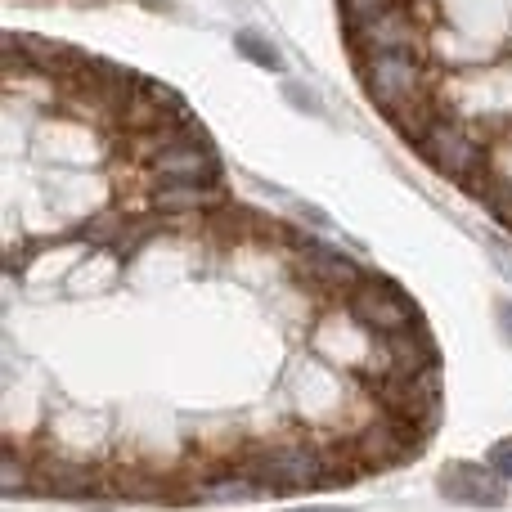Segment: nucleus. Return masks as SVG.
<instances>
[{
	"instance_id": "7",
	"label": "nucleus",
	"mask_w": 512,
	"mask_h": 512,
	"mask_svg": "<svg viewBox=\"0 0 512 512\" xmlns=\"http://www.w3.org/2000/svg\"><path fill=\"white\" fill-rule=\"evenodd\" d=\"M297 270L306 274L310 283H319L324 292H337V297H351V288L364 279V270L351 261V256H342L337 248H328V243H319V239L297 243Z\"/></svg>"
},
{
	"instance_id": "9",
	"label": "nucleus",
	"mask_w": 512,
	"mask_h": 512,
	"mask_svg": "<svg viewBox=\"0 0 512 512\" xmlns=\"http://www.w3.org/2000/svg\"><path fill=\"white\" fill-rule=\"evenodd\" d=\"M441 490L454 504H472V508H499L508 499L504 477L495 468H468V463H454L441 472Z\"/></svg>"
},
{
	"instance_id": "8",
	"label": "nucleus",
	"mask_w": 512,
	"mask_h": 512,
	"mask_svg": "<svg viewBox=\"0 0 512 512\" xmlns=\"http://www.w3.org/2000/svg\"><path fill=\"white\" fill-rule=\"evenodd\" d=\"M149 207L158 216H198L221 207V189L216 180H153Z\"/></svg>"
},
{
	"instance_id": "17",
	"label": "nucleus",
	"mask_w": 512,
	"mask_h": 512,
	"mask_svg": "<svg viewBox=\"0 0 512 512\" xmlns=\"http://www.w3.org/2000/svg\"><path fill=\"white\" fill-rule=\"evenodd\" d=\"M144 5H149V9H167L171 0H144Z\"/></svg>"
},
{
	"instance_id": "1",
	"label": "nucleus",
	"mask_w": 512,
	"mask_h": 512,
	"mask_svg": "<svg viewBox=\"0 0 512 512\" xmlns=\"http://www.w3.org/2000/svg\"><path fill=\"white\" fill-rule=\"evenodd\" d=\"M243 468L270 495H301V490H319L328 481L351 477V468H342V450H319V445H301V441L256 445L243 459Z\"/></svg>"
},
{
	"instance_id": "6",
	"label": "nucleus",
	"mask_w": 512,
	"mask_h": 512,
	"mask_svg": "<svg viewBox=\"0 0 512 512\" xmlns=\"http://www.w3.org/2000/svg\"><path fill=\"white\" fill-rule=\"evenodd\" d=\"M427 23H432V18H423L414 9V0H405V5H396V9H387V14L369 18V23L351 27V36L360 50H418L423 54L427 36H432Z\"/></svg>"
},
{
	"instance_id": "12",
	"label": "nucleus",
	"mask_w": 512,
	"mask_h": 512,
	"mask_svg": "<svg viewBox=\"0 0 512 512\" xmlns=\"http://www.w3.org/2000/svg\"><path fill=\"white\" fill-rule=\"evenodd\" d=\"M396 5H405V0H342V14L351 27H360V23H369V18L387 14V9H396Z\"/></svg>"
},
{
	"instance_id": "13",
	"label": "nucleus",
	"mask_w": 512,
	"mask_h": 512,
	"mask_svg": "<svg viewBox=\"0 0 512 512\" xmlns=\"http://www.w3.org/2000/svg\"><path fill=\"white\" fill-rule=\"evenodd\" d=\"M0 486H5V495H23V486H36V472L27 477L23 459L9 450V454H5V468H0Z\"/></svg>"
},
{
	"instance_id": "3",
	"label": "nucleus",
	"mask_w": 512,
	"mask_h": 512,
	"mask_svg": "<svg viewBox=\"0 0 512 512\" xmlns=\"http://www.w3.org/2000/svg\"><path fill=\"white\" fill-rule=\"evenodd\" d=\"M149 171L153 180H216L221 158L216 149L194 131V126H167L158 140H149Z\"/></svg>"
},
{
	"instance_id": "14",
	"label": "nucleus",
	"mask_w": 512,
	"mask_h": 512,
	"mask_svg": "<svg viewBox=\"0 0 512 512\" xmlns=\"http://www.w3.org/2000/svg\"><path fill=\"white\" fill-rule=\"evenodd\" d=\"M490 468H495L504 481H512V441H499L495 450H490Z\"/></svg>"
},
{
	"instance_id": "15",
	"label": "nucleus",
	"mask_w": 512,
	"mask_h": 512,
	"mask_svg": "<svg viewBox=\"0 0 512 512\" xmlns=\"http://www.w3.org/2000/svg\"><path fill=\"white\" fill-rule=\"evenodd\" d=\"M499 319H504V333L512 337V306H504V315H499Z\"/></svg>"
},
{
	"instance_id": "11",
	"label": "nucleus",
	"mask_w": 512,
	"mask_h": 512,
	"mask_svg": "<svg viewBox=\"0 0 512 512\" xmlns=\"http://www.w3.org/2000/svg\"><path fill=\"white\" fill-rule=\"evenodd\" d=\"M234 45H239V54H243V59H252L256 68H265V72H279V68H283V59L274 54V45L261 41V36L239 32V36H234Z\"/></svg>"
},
{
	"instance_id": "10",
	"label": "nucleus",
	"mask_w": 512,
	"mask_h": 512,
	"mask_svg": "<svg viewBox=\"0 0 512 512\" xmlns=\"http://www.w3.org/2000/svg\"><path fill=\"white\" fill-rule=\"evenodd\" d=\"M256 495H270V490H265L243 463L230 472H216V477L198 481V486L189 490V499H198V504H243V499H256Z\"/></svg>"
},
{
	"instance_id": "5",
	"label": "nucleus",
	"mask_w": 512,
	"mask_h": 512,
	"mask_svg": "<svg viewBox=\"0 0 512 512\" xmlns=\"http://www.w3.org/2000/svg\"><path fill=\"white\" fill-rule=\"evenodd\" d=\"M346 306H351L355 324H364L373 337H396V333H405V328L423 324V315L409 306L405 292H396L387 279H369V274L351 288Z\"/></svg>"
},
{
	"instance_id": "4",
	"label": "nucleus",
	"mask_w": 512,
	"mask_h": 512,
	"mask_svg": "<svg viewBox=\"0 0 512 512\" xmlns=\"http://www.w3.org/2000/svg\"><path fill=\"white\" fill-rule=\"evenodd\" d=\"M418 149H423V158H432L436 171L454 176L463 189H468L477 176H486V171H490L486 167V140L477 135V126L454 122L450 113L432 126V135H427Z\"/></svg>"
},
{
	"instance_id": "2",
	"label": "nucleus",
	"mask_w": 512,
	"mask_h": 512,
	"mask_svg": "<svg viewBox=\"0 0 512 512\" xmlns=\"http://www.w3.org/2000/svg\"><path fill=\"white\" fill-rule=\"evenodd\" d=\"M360 77L373 104L387 108V117L432 95V59L418 50H364Z\"/></svg>"
},
{
	"instance_id": "16",
	"label": "nucleus",
	"mask_w": 512,
	"mask_h": 512,
	"mask_svg": "<svg viewBox=\"0 0 512 512\" xmlns=\"http://www.w3.org/2000/svg\"><path fill=\"white\" fill-rule=\"evenodd\" d=\"M292 512H346V508H292Z\"/></svg>"
}]
</instances>
